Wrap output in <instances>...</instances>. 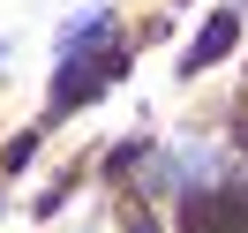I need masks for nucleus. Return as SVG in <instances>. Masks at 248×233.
<instances>
[{"instance_id":"1","label":"nucleus","mask_w":248,"mask_h":233,"mask_svg":"<svg viewBox=\"0 0 248 233\" xmlns=\"http://www.w3.org/2000/svg\"><path fill=\"white\" fill-rule=\"evenodd\" d=\"M188 233H248V196H188Z\"/></svg>"},{"instance_id":"2","label":"nucleus","mask_w":248,"mask_h":233,"mask_svg":"<svg viewBox=\"0 0 248 233\" xmlns=\"http://www.w3.org/2000/svg\"><path fill=\"white\" fill-rule=\"evenodd\" d=\"M233 38H241V16H233V8H218V16H211V23H203V31H196V46L181 53V68H188V76H196V68H211V61H226V53H233Z\"/></svg>"}]
</instances>
